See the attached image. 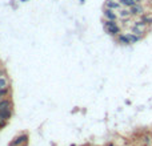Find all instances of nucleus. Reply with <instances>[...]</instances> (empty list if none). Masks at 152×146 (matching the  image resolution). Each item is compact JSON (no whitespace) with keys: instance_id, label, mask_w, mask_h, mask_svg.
Here are the masks:
<instances>
[{"instance_id":"f257e3e1","label":"nucleus","mask_w":152,"mask_h":146,"mask_svg":"<svg viewBox=\"0 0 152 146\" xmlns=\"http://www.w3.org/2000/svg\"><path fill=\"white\" fill-rule=\"evenodd\" d=\"M104 28H106V31L112 36L120 35V28L113 20H106L104 21Z\"/></svg>"},{"instance_id":"f03ea898","label":"nucleus","mask_w":152,"mask_h":146,"mask_svg":"<svg viewBox=\"0 0 152 146\" xmlns=\"http://www.w3.org/2000/svg\"><path fill=\"white\" fill-rule=\"evenodd\" d=\"M27 141H28V136H27V134H21V136L16 137V138L12 141L11 146H19L20 143H26Z\"/></svg>"},{"instance_id":"7ed1b4c3","label":"nucleus","mask_w":152,"mask_h":146,"mask_svg":"<svg viewBox=\"0 0 152 146\" xmlns=\"http://www.w3.org/2000/svg\"><path fill=\"white\" fill-rule=\"evenodd\" d=\"M130 12H131V15H142V13L144 12V8L140 5L139 3H136L135 5L131 7V11H130Z\"/></svg>"},{"instance_id":"20e7f679","label":"nucleus","mask_w":152,"mask_h":146,"mask_svg":"<svg viewBox=\"0 0 152 146\" xmlns=\"http://www.w3.org/2000/svg\"><path fill=\"white\" fill-rule=\"evenodd\" d=\"M104 17H106L107 20H116V13L113 12V9L111 8H106L104 9Z\"/></svg>"},{"instance_id":"39448f33","label":"nucleus","mask_w":152,"mask_h":146,"mask_svg":"<svg viewBox=\"0 0 152 146\" xmlns=\"http://www.w3.org/2000/svg\"><path fill=\"white\" fill-rule=\"evenodd\" d=\"M106 7L111 8V9H118L120 7V3L115 2V0H107V2H106Z\"/></svg>"},{"instance_id":"423d86ee","label":"nucleus","mask_w":152,"mask_h":146,"mask_svg":"<svg viewBox=\"0 0 152 146\" xmlns=\"http://www.w3.org/2000/svg\"><path fill=\"white\" fill-rule=\"evenodd\" d=\"M118 41H119L120 44H123V45H130V44H131L125 33H124V35H118Z\"/></svg>"},{"instance_id":"0eeeda50","label":"nucleus","mask_w":152,"mask_h":146,"mask_svg":"<svg viewBox=\"0 0 152 146\" xmlns=\"http://www.w3.org/2000/svg\"><path fill=\"white\" fill-rule=\"evenodd\" d=\"M11 117V109H5V110H0V120L7 121Z\"/></svg>"},{"instance_id":"6e6552de","label":"nucleus","mask_w":152,"mask_h":146,"mask_svg":"<svg viewBox=\"0 0 152 146\" xmlns=\"http://www.w3.org/2000/svg\"><path fill=\"white\" fill-rule=\"evenodd\" d=\"M127 37H128V40H130L131 44H135L142 39V36H137V35H135V33H127Z\"/></svg>"},{"instance_id":"1a4fd4ad","label":"nucleus","mask_w":152,"mask_h":146,"mask_svg":"<svg viewBox=\"0 0 152 146\" xmlns=\"http://www.w3.org/2000/svg\"><path fill=\"white\" fill-rule=\"evenodd\" d=\"M11 101L9 100H2L0 101V110H5V109H9L11 108Z\"/></svg>"},{"instance_id":"9d476101","label":"nucleus","mask_w":152,"mask_h":146,"mask_svg":"<svg viewBox=\"0 0 152 146\" xmlns=\"http://www.w3.org/2000/svg\"><path fill=\"white\" fill-rule=\"evenodd\" d=\"M119 2H120V4H123L125 7H132V5L136 4L135 0H119Z\"/></svg>"},{"instance_id":"9b49d317","label":"nucleus","mask_w":152,"mask_h":146,"mask_svg":"<svg viewBox=\"0 0 152 146\" xmlns=\"http://www.w3.org/2000/svg\"><path fill=\"white\" fill-rule=\"evenodd\" d=\"M142 21H144L145 24H152V15H143Z\"/></svg>"},{"instance_id":"f8f14e48","label":"nucleus","mask_w":152,"mask_h":146,"mask_svg":"<svg viewBox=\"0 0 152 146\" xmlns=\"http://www.w3.org/2000/svg\"><path fill=\"white\" fill-rule=\"evenodd\" d=\"M132 33H135V35H137V36H142L143 35V28H139V27L133 25L132 27Z\"/></svg>"},{"instance_id":"ddd939ff","label":"nucleus","mask_w":152,"mask_h":146,"mask_svg":"<svg viewBox=\"0 0 152 146\" xmlns=\"http://www.w3.org/2000/svg\"><path fill=\"white\" fill-rule=\"evenodd\" d=\"M7 85H8V82H7L5 78L4 77H0V89H5Z\"/></svg>"},{"instance_id":"4468645a","label":"nucleus","mask_w":152,"mask_h":146,"mask_svg":"<svg viewBox=\"0 0 152 146\" xmlns=\"http://www.w3.org/2000/svg\"><path fill=\"white\" fill-rule=\"evenodd\" d=\"M130 15H131V12H130V11H127V9L120 11V17H128Z\"/></svg>"},{"instance_id":"2eb2a0df","label":"nucleus","mask_w":152,"mask_h":146,"mask_svg":"<svg viewBox=\"0 0 152 146\" xmlns=\"http://www.w3.org/2000/svg\"><path fill=\"white\" fill-rule=\"evenodd\" d=\"M135 25H136V27H139V28H144L147 24L144 23V21H142V20H140V21H136V23H135Z\"/></svg>"},{"instance_id":"dca6fc26","label":"nucleus","mask_w":152,"mask_h":146,"mask_svg":"<svg viewBox=\"0 0 152 146\" xmlns=\"http://www.w3.org/2000/svg\"><path fill=\"white\" fill-rule=\"evenodd\" d=\"M7 93H8V89H7V88H5V89H0V97L7 96Z\"/></svg>"},{"instance_id":"f3484780","label":"nucleus","mask_w":152,"mask_h":146,"mask_svg":"<svg viewBox=\"0 0 152 146\" xmlns=\"http://www.w3.org/2000/svg\"><path fill=\"white\" fill-rule=\"evenodd\" d=\"M20 2H21V3H26V2H28V0H20Z\"/></svg>"},{"instance_id":"a211bd4d","label":"nucleus","mask_w":152,"mask_h":146,"mask_svg":"<svg viewBox=\"0 0 152 146\" xmlns=\"http://www.w3.org/2000/svg\"><path fill=\"white\" fill-rule=\"evenodd\" d=\"M135 2H136V3H139V2H142V0H135Z\"/></svg>"},{"instance_id":"6ab92c4d","label":"nucleus","mask_w":152,"mask_h":146,"mask_svg":"<svg viewBox=\"0 0 152 146\" xmlns=\"http://www.w3.org/2000/svg\"><path fill=\"white\" fill-rule=\"evenodd\" d=\"M80 2H81V3H84V0H80Z\"/></svg>"},{"instance_id":"aec40b11","label":"nucleus","mask_w":152,"mask_h":146,"mask_svg":"<svg viewBox=\"0 0 152 146\" xmlns=\"http://www.w3.org/2000/svg\"><path fill=\"white\" fill-rule=\"evenodd\" d=\"M108 146H113V145H112V143H110V145H108Z\"/></svg>"},{"instance_id":"412c9836","label":"nucleus","mask_w":152,"mask_h":146,"mask_svg":"<svg viewBox=\"0 0 152 146\" xmlns=\"http://www.w3.org/2000/svg\"><path fill=\"white\" fill-rule=\"evenodd\" d=\"M149 2H151V4H152V0H149Z\"/></svg>"},{"instance_id":"4be33fe9","label":"nucleus","mask_w":152,"mask_h":146,"mask_svg":"<svg viewBox=\"0 0 152 146\" xmlns=\"http://www.w3.org/2000/svg\"><path fill=\"white\" fill-rule=\"evenodd\" d=\"M0 101H2V97H0Z\"/></svg>"},{"instance_id":"5701e85b","label":"nucleus","mask_w":152,"mask_h":146,"mask_svg":"<svg viewBox=\"0 0 152 146\" xmlns=\"http://www.w3.org/2000/svg\"><path fill=\"white\" fill-rule=\"evenodd\" d=\"M71 146H75V145H71Z\"/></svg>"}]
</instances>
